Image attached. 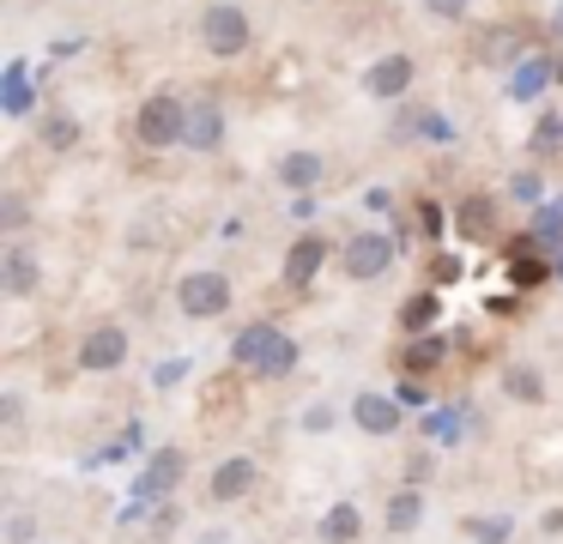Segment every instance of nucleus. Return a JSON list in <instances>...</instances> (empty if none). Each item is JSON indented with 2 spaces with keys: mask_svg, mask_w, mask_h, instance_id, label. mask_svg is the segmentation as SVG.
Here are the masks:
<instances>
[{
  "mask_svg": "<svg viewBox=\"0 0 563 544\" xmlns=\"http://www.w3.org/2000/svg\"><path fill=\"white\" fill-rule=\"evenodd\" d=\"M461 224L473 230V236H478V230H490V206H485V200H473V206H466V218H461Z\"/></svg>",
  "mask_w": 563,
  "mask_h": 544,
  "instance_id": "obj_29",
  "label": "nucleus"
},
{
  "mask_svg": "<svg viewBox=\"0 0 563 544\" xmlns=\"http://www.w3.org/2000/svg\"><path fill=\"white\" fill-rule=\"evenodd\" d=\"M558 236H563V206H545L539 224H533V248H545V242H558Z\"/></svg>",
  "mask_w": 563,
  "mask_h": 544,
  "instance_id": "obj_23",
  "label": "nucleus"
},
{
  "mask_svg": "<svg viewBox=\"0 0 563 544\" xmlns=\"http://www.w3.org/2000/svg\"><path fill=\"white\" fill-rule=\"evenodd\" d=\"M352 423L364 435H394L400 430V406H394L388 393H357L352 399Z\"/></svg>",
  "mask_w": 563,
  "mask_h": 544,
  "instance_id": "obj_10",
  "label": "nucleus"
},
{
  "mask_svg": "<svg viewBox=\"0 0 563 544\" xmlns=\"http://www.w3.org/2000/svg\"><path fill=\"white\" fill-rule=\"evenodd\" d=\"M551 31H558V36H563V0H558V12H551Z\"/></svg>",
  "mask_w": 563,
  "mask_h": 544,
  "instance_id": "obj_34",
  "label": "nucleus"
},
{
  "mask_svg": "<svg viewBox=\"0 0 563 544\" xmlns=\"http://www.w3.org/2000/svg\"><path fill=\"white\" fill-rule=\"evenodd\" d=\"M31 539H37V520H31V514L7 520V544H31Z\"/></svg>",
  "mask_w": 563,
  "mask_h": 544,
  "instance_id": "obj_27",
  "label": "nucleus"
},
{
  "mask_svg": "<svg viewBox=\"0 0 563 544\" xmlns=\"http://www.w3.org/2000/svg\"><path fill=\"white\" fill-rule=\"evenodd\" d=\"M43 133H49V145H74V121H49V127H43Z\"/></svg>",
  "mask_w": 563,
  "mask_h": 544,
  "instance_id": "obj_31",
  "label": "nucleus"
},
{
  "mask_svg": "<svg viewBox=\"0 0 563 544\" xmlns=\"http://www.w3.org/2000/svg\"><path fill=\"white\" fill-rule=\"evenodd\" d=\"M25 218H31L25 193H0V224H7V230H25Z\"/></svg>",
  "mask_w": 563,
  "mask_h": 544,
  "instance_id": "obj_24",
  "label": "nucleus"
},
{
  "mask_svg": "<svg viewBox=\"0 0 563 544\" xmlns=\"http://www.w3.org/2000/svg\"><path fill=\"white\" fill-rule=\"evenodd\" d=\"M176 302H183L188 321H219V314L231 309V278L224 273H188L183 285H176Z\"/></svg>",
  "mask_w": 563,
  "mask_h": 544,
  "instance_id": "obj_5",
  "label": "nucleus"
},
{
  "mask_svg": "<svg viewBox=\"0 0 563 544\" xmlns=\"http://www.w3.org/2000/svg\"><path fill=\"white\" fill-rule=\"evenodd\" d=\"M249 12L236 7V0H212L207 12H200V43H207V55H219V60H231V55H243L249 48Z\"/></svg>",
  "mask_w": 563,
  "mask_h": 544,
  "instance_id": "obj_3",
  "label": "nucleus"
},
{
  "mask_svg": "<svg viewBox=\"0 0 563 544\" xmlns=\"http://www.w3.org/2000/svg\"><path fill=\"white\" fill-rule=\"evenodd\" d=\"M418 79V67H412V55H382L376 67L364 73V91L369 97H400L406 85Z\"/></svg>",
  "mask_w": 563,
  "mask_h": 544,
  "instance_id": "obj_11",
  "label": "nucleus"
},
{
  "mask_svg": "<svg viewBox=\"0 0 563 544\" xmlns=\"http://www.w3.org/2000/svg\"><path fill=\"white\" fill-rule=\"evenodd\" d=\"M195 544H231V539H224V532H200Z\"/></svg>",
  "mask_w": 563,
  "mask_h": 544,
  "instance_id": "obj_33",
  "label": "nucleus"
},
{
  "mask_svg": "<svg viewBox=\"0 0 563 544\" xmlns=\"http://www.w3.org/2000/svg\"><path fill=\"white\" fill-rule=\"evenodd\" d=\"M188 133V103H176L170 91L146 97V103L134 109V140L146 145V152H164V145H176Z\"/></svg>",
  "mask_w": 563,
  "mask_h": 544,
  "instance_id": "obj_2",
  "label": "nucleus"
},
{
  "mask_svg": "<svg viewBox=\"0 0 563 544\" xmlns=\"http://www.w3.org/2000/svg\"><path fill=\"white\" fill-rule=\"evenodd\" d=\"M466 7H473V0H424V12H430V19H466Z\"/></svg>",
  "mask_w": 563,
  "mask_h": 544,
  "instance_id": "obj_26",
  "label": "nucleus"
},
{
  "mask_svg": "<svg viewBox=\"0 0 563 544\" xmlns=\"http://www.w3.org/2000/svg\"><path fill=\"white\" fill-rule=\"evenodd\" d=\"M357 532H364V520H357L352 502H340V508L321 514V539H328V544H357Z\"/></svg>",
  "mask_w": 563,
  "mask_h": 544,
  "instance_id": "obj_17",
  "label": "nucleus"
},
{
  "mask_svg": "<svg viewBox=\"0 0 563 544\" xmlns=\"http://www.w3.org/2000/svg\"><path fill=\"white\" fill-rule=\"evenodd\" d=\"M418 520H424V490H418V484H406L400 496H388V514H382V526H388L394 539H400V532H412Z\"/></svg>",
  "mask_w": 563,
  "mask_h": 544,
  "instance_id": "obj_13",
  "label": "nucleus"
},
{
  "mask_svg": "<svg viewBox=\"0 0 563 544\" xmlns=\"http://www.w3.org/2000/svg\"><path fill=\"white\" fill-rule=\"evenodd\" d=\"M255 490V459L249 454H231L219 471H212V502H236V496Z\"/></svg>",
  "mask_w": 563,
  "mask_h": 544,
  "instance_id": "obj_12",
  "label": "nucleus"
},
{
  "mask_svg": "<svg viewBox=\"0 0 563 544\" xmlns=\"http://www.w3.org/2000/svg\"><path fill=\"white\" fill-rule=\"evenodd\" d=\"M442 363V338H412V351H406V369H437Z\"/></svg>",
  "mask_w": 563,
  "mask_h": 544,
  "instance_id": "obj_22",
  "label": "nucleus"
},
{
  "mask_svg": "<svg viewBox=\"0 0 563 544\" xmlns=\"http://www.w3.org/2000/svg\"><path fill=\"white\" fill-rule=\"evenodd\" d=\"M37 278H43V266H37V254H31L25 242H13V248L0 254V290H7V297H31Z\"/></svg>",
  "mask_w": 563,
  "mask_h": 544,
  "instance_id": "obj_8",
  "label": "nucleus"
},
{
  "mask_svg": "<svg viewBox=\"0 0 563 544\" xmlns=\"http://www.w3.org/2000/svg\"><path fill=\"white\" fill-rule=\"evenodd\" d=\"M473 539H478V544H503V539H509V514H490V520H473Z\"/></svg>",
  "mask_w": 563,
  "mask_h": 544,
  "instance_id": "obj_25",
  "label": "nucleus"
},
{
  "mask_svg": "<svg viewBox=\"0 0 563 544\" xmlns=\"http://www.w3.org/2000/svg\"><path fill=\"white\" fill-rule=\"evenodd\" d=\"M539 85H558V60H545V55L521 60V73H515V97H533Z\"/></svg>",
  "mask_w": 563,
  "mask_h": 544,
  "instance_id": "obj_19",
  "label": "nucleus"
},
{
  "mask_svg": "<svg viewBox=\"0 0 563 544\" xmlns=\"http://www.w3.org/2000/svg\"><path fill=\"white\" fill-rule=\"evenodd\" d=\"M558 145H563V115H558V109H545L539 127H533V152H558Z\"/></svg>",
  "mask_w": 563,
  "mask_h": 544,
  "instance_id": "obj_21",
  "label": "nucleus"
},
{
  "mask_svg": "<svg viewBox=\"0 0 563 544\" xmlns=\"http://www.w3.org/2000/svg\"><path fill=\"white\" fill-rule=\"evenodd\" d=\"M183 145H195V152H219L224 145V109L219 103H188V133H183Z\"/></svg>",
  "mask_w": 563,
  "mask_h": 544,
  "instance_id": "obj_9",
  "label": "nucleus"
},
{
  "mask_svg": "<svg viewBox=\"0 0 563 544\" xmlns=\"http://www.w3.org/2000/svg\"><path fill=\"white\" fill-rule=\"evenodd\" d=\"M515 193H521V200H539V176H515Z\"/></svg>",
  "mask_w": 563,
  "mask_h": 544,
  "instance_id": "obj_32",
  "label": "nucleus"
},
{
  "mask_svg": "<svg viewBox=\"0 0 563 544\" xmlns=\"http://www.w3.org/2000/svg\"><path fill=\"white\" fill-rule=\"evenodd\" d=\"M303 430H316V435L333 430V411H328V406H309V411H303Z\"/></svg>",
  "mask_w": 563,
  "mask_h": 544,
  "instance_id": "obj_30",
  "label": "nucleus"
},
{
  "mask_svg": "<svg viewBox=\"0 0 563 544\" xmlns=\"http://www.w3.org/2000/svg\"><path fill=\"white\" fill-rule=\"evenodd\" d=\"M388 266H394V236L388 230H357V236L340 248V273L357 278V285H364V278H382Z\"/></svg>",
  "mask_w": 563,
  "mask_h": 544,
  "instance_id": "obj_4",
  "label": "nucleus"
},
{
  "mask_svg": "<svg viewBox=\"0 0 563 544\" xmlns=\"http://www.w3.org/2000/svg\"><path fill=\"white\" fill-rule=\"evenodd\" d=\"M279 181H285V188H297V193L316 188V181H321V157H316V152H291V157H279Z\"/></svg>",
  "mask_w": 563,
  "mask_h": 544,
  "instance_id": "obj_16",
  "label": "nucleus"
},
{
  "mask_svg": "<svg viewBox=\"0 0 563 544\" xmlns=\"http://www.w3.org/2000/svg\"><path fill=\"white\" fill-rule=\"evenodd\" d=\"M79 363H86L91 375H110L128 363V333L122 326H98V333H86V345H79Z\"/></svg>",
  "mask_w": 563,
  "mask_h": 544,
  "instance_id": "obj_7",
  "label": "nucleus"
},
{
  "mask_svg": "<svg viewBox=\"0 0 563 544\" xmlns=\"http://www.w3.org/2000/svg\"><path fill=\"white\" fill-rule=\"evenodd\" d=\"M437 314H442L437 290H418V297L400 302V326H406V333H430V326H437Z\"/></svg>",
  "mask_w": 563,
  "mask_h": 544,
  "instance_id": "obj_15",
  "label": "nucleus"
},
{
  "mask_svg": "<svg viewBox=\"0 0 563 544\" xmlns=\"http://www.w3.org/2000/svg\"><path fill=\"white\" fill-rule=\"evenodd\" d=\"M231 357L243 363V369H261V375H285L297 363V345L279 333V326H267V321H255V326H243V333L231 338Z\"/></svg>",
  "mask_w": 563,
  "mask_h": 544,
  "instance_id": "obj_1",
  "label": "nucleus"
},
{
  "mask_svg": "<svg viewBox=\"0 0 563 544\" xmlns=\"http://www.w3.org/2000/svg\"><path fill=\"white\" fill-rule=\"evenodd\" d=\"M558 85H563V60H558Z\"/></svg>",
  "mask_w": 563,
  "mask_h": 544,
  "instance_id": "obj_35",
  "label": "nucleus"
},
{
  "mask_svg": "<svg viewBox=\"0 0 563 544\" xmlns=\"http://www.w3.org/2000/svg\"><path fill=\"white\" fill-rule=\"evenodd\" d=\"M515 55H521V31H509V24L478 43V60H485V67H503V60H515Z\"/></svg>",
  "mask_w": 563,
  "mask_h": 544,
  "instance_id": "obj_18",
  "label": "nucleus"
},
{
  "mask_svg": "<svg viewBox=\"0 0 563 544\" xmlns=\"http://www.w3.org/2000/svg\"><path fill=\"white\" fill-rule=\"evenodd\" d=\"M503 387H509L515 399H527V406H539V399H545V381H539L533 369H509V375H503Z\"/></svg>",
  "mask_w": 563,
  "mask_h": 544,
  "instance_id": "obj_20",
  "label": "nucleus"
},
{
  "mask_svg": "<svg viewBox=\"0 0 563 544\" xmlns=\"http://www.w3.org/2000/svg\"><path fill=\"white\" fill-rule=\"evenodd\" d=\"M418 133H424V140H449V121H442L437 109H418Z\"/></svg>",
  "mask_w": 563,
  "mask_h": 544,
  "instance_id": "obj_28",
  "label": "nucleus"
},
{
  "mask_svg": "<svg viewBox=\"0 0 563 544\" xmlns=\"http://www.w3.org/2000/svg\"><path fill=\"white\" fill-rule=\"evenodd\" d=\"M321 254H328V248H321L316 236L297 242V248L285 254V285H309V278H316V266H321Z\"/></svg>",
  "mask_w": 563,
  "mask_h": 544,
  "instance_id": "obj_14",
  "label": "nucleus"
},
{
  "mask_svg": "<svg viewBox=\"0 0 563 544\" xmlns=\"http://www.w3.org/2000/svg\"><path fill=\"white\" fill-rule=\"evenodd\" d=\"M183 471H188V459L176 454V447H158V454H152V466L140 471L134 496H140V502H164V496H170L176 484H183Z\"/></svg>",
  "mask_w": 563,
  "mask_h": 544,
  "instance_id": "obj_6",
  "label": "nucleus"
}]
</instances>
